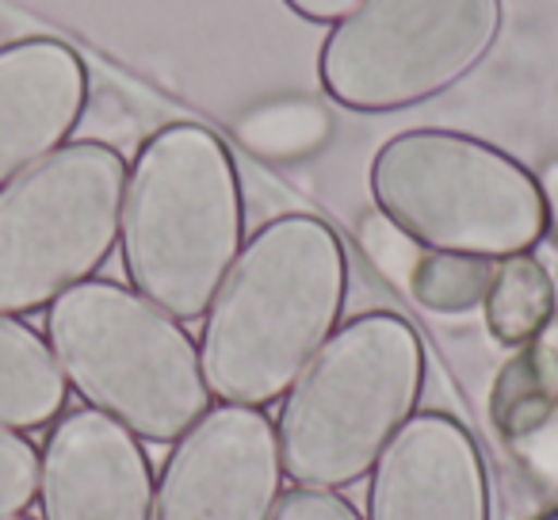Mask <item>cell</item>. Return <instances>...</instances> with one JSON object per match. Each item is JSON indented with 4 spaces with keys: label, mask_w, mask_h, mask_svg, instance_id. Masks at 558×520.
<instances>
[{
    "label": "cell",
    "mask_w": 558,
    "mask_h": 520,
    "mask_svg": "<svg viewBox=\"0 0 558 520\" xmlns=\"http://www.w3.org/2000/svg\"><path fill=\"white\" fill-rule=\"evenodd\" d=\"M349 303V253L326 218L276 215L241 245L199 334L210 398L279 402L333 337Z\"/></svg>",
    "instance_id": "1"
},
{
    "label": "cell",
    "mask_w": 558,
    "mask_h": 520,
    "mask_svg": "<svg viewBox=\"0 0 558 520\" xmlns=\"http://www.w3.org/2000/svg\"><path fill=\"white\" fill-rule=\"evenodd\" d=\"M245 245V192L230 146L203 123L157 126L126 172L119 253L142 299L177 322L207 318Z\"/></svg>",
    "instance_id": "2"
},
{
    "label": "cell",
    "mask_w": 558,
    "mask_h": 520,
    "mask_svg": "<svg viewBox=\"0 0 558 520\" xmlns=\"http://www.w3.org/2000/svg\"><path fill=\"white\" fill-rule=\"evenodd\" d=\"M428 356L410 318L364 311L341 322L279 398L276 440L291 482L352 489L417 413Z\"/></svg>",
    "instance_id": "3"
},
{
    "label": "cell",
    "mask_w": 558,
    "mask_h": 520,
    "mask_svg": "<svg viewBox=\"0 0 558 520\" xmlns=\"http://www.w3.org/2000/svg\"><path fill=\"white\" fill-rule=\"evenodd\" d=\"M65 383L146 444H177L210 410L199 344L184 322L116 280H85L47 306Z\"/></svg>",
    "instance_id": "4"
},
{
    "label": "cell",
    "mask_w": 558,
    "mask_h": 520,
    "mask_svg": "<svg viewBox=\"0 0 558 520\" xmlns=\"http://www.w3.org/2000/svg\"><path fill=\"white\" fill-rule=\"evenodd\" d=\"M375 210L421 249L482 261L532 253L550 230L543 180L486 138L413 126L387 138L367 169Z\"/></svg>",
    "instance_id": "5"
},
{
    "label": "cell",
    "mask_w": 558,
    "mask_h": 520,
    "mask_svg": "<svg viewBox=\"0 0 558 520\" xmlns=\"http://www.w3.org/2000/svg\"><path fill=\"white\" fill-rule=\"evenodd\" d=\"M126 172L111 142L81 138L0 188V314L47 311L108 265Z\"/></svg>",
    "instance_id": "6"
},
{
    "label": "cell",
    "mask_w": 558,
    "mask_h": 520,
    "mask_svg": "<svg viewBox=\"0 0 558 520\" xmlns=\"http://www.w3.org/2000/svg\"><path fill=\"white\" fill-rule=\"evenodd\" d=\"M501 0H360L318 50L322 93L390 116L463 85L497 47Z\"/></svg>",
    "instance_id": "7"
},
{
    "label": "cell",
    "mask_w": 558,
    "mask_h": 520,
    "mask_svg": "<svg viewBox=\"0 0 558 520\" xmlns=\"http://www.w3.org/2000/svg\"><path fill=\"white\" fill-rule=\"evenodd\" d=\"M283 479L276 421L256 406H210L165 456L154 520H271Z\"/></svg>",
    "instance_id": "8"
},
{
    "label": "cell",
    "mask_w": 558,
    "mask_h": 520,
    "mask_svg": "<svg viewBox=\"0 0 558 520\" xmlns=\"http://www.w3.org/2000/svg\"><path fill=\"white\" fill-rule=\"evenodd\" d=\"M364 520H494L478 440L444 410H417L367 474Z\"/></svg>",
    "instance_id": "9"
},
{
    "label": "cell",
    "mask_w": 558,
    "mask_h": 520,
    "mask_svg": "<svg viewBox=\"0 0 558 520\" xmlns=\"http://www.w3.org/2000/svg\"><path fill=\"white\" fill-rule=\"evenodd\" d=\"M154 463L108 413L70 410L47 436L39 471L43 520H154Z\"/></svg>",
    "instance_id": "10"
},
{
    "label": "cell",
    "mask_w": 558,
    "mask_h": 520,
    "mask_svg": "<svg viewBox=\"0 0 558 520\" xmlns=\"http://www.w3.org/2000/svg\"><path fill=\"white\" fill-rule=\"evenodd\" d=\"M88 108V65L62 39L0 47V188L65 146Z\"/></svg>",
    "instance_id": "11"
},
{
    "label": "cell",
    "mask_w": 558,
    "mask_h": 520,
    "mask_svg": "<svg viewBox=\"0 0 558 520\" xmlns=\"http://www.w3.org/2000/svg\"><path fill=\"white\" fill-rule=\"evenodd\" d=\"M497 440L543 486H558V314L520 344L489 387Z\"/></svg>",
    "instance_id": "12"
},
{
    "label": "cell",
    "mask_w": 558,
    "mask_h": 520,
    "mask_svg": "<svg viewBox=\"0 0 558 520\" xmlns=\"http://www.w3.org/2000/svg\"><path fill=\"white\" fill-rule=\"evenodd\" d=\"M65 398L70 383L47 337L16 314H0V428L32 433L50 425L65 410Z\"/></svg>",
    "instance_id": "13"
},
{
    "label": "cell",
    "mask_w": 558,
    "mask_h": 520,
    "mask_svg": "<svg viewBox=\"0 0 558 520\" xmlns=\"http://www.w3.org/2000/svg\"><path fill=\"white\" fill-rule=\"evenodd\" d=\"M486 329L501 349L527 344L558 314L555 276L535 253H517L494 261L486 299H482Z\"/></svg>",
    "instance_id": "14"
},
{
    "label": "cell",
    "mask_w": 558,
    "mask_h": 520,
    "mask_svg": "<svg viewBox=\"0 0 558 520\" xmlns=\"http://www.w3.org/2000/svg\"><path fill=\"white\" fill-rule=\"evenodd\" d=\"M329 116L311 100H271L241 119V142L271 161H299L326 146Z\"/></svg>",
    "instance_id": "15"
},
{
    "label": "cell",
    "mask_w": 558,
    "mask_h": 520,
    "mask_svg": "<svg viewBox=\"0 0 558 520\" xmlns=\"http://www.w3.org/2000/svg\"><path fill=\"white\" fill-rule=\"evenodd\" d=\"M489 276H494V261H482V256H463V253H425L417 256V268H413L410 299L417 306L433 314H471L482 306L489 288Z\"/></svg>",
    "instance_id": "16"
},
{
    "label": "cell",
    "mask_w": 558,
    "mask_h": 520,
    "mask_svg": "<svg viewBox=\"0 0 558 520\" xmlns=\"http://www.w3.org/2000/svg\"><path fill=\"white\" fill-rule=\"evenodd\" d=\"M356 241H360V249H364L367 261H372V268H379L383 273V280L405 291L413 268H417V256L425 253V249H421L405 230H398L383 210H367V215H360Z\"/></svg>",
    "instance_id": "17"
},
{
    "label": "cell",
    "mask_w": 558,
    "mask_h": 520,
    "mask_svg": "<svg viewBox=\"0 0 558 520\" xmlns=\"http://www.w3.org/2000/svg\"><path fill=\"white\" fill-rule=\"evenodd\" d=\"M43 451L24 433L0 428V520L24 517L39 497Z\"/></svg>",
    "instance_id": "18"
},
{
    "label": "cell",
    "mask_w": 558,
    "mask_h": 520,
    "mask_svg": "<svg viewBox=\"0 0 558 520\" xmlns=\"http://www.w3.org/2000/svg\"><path fill=\"white\" fill-rule=\"evenodd\" d=\"M271 520H364V512L341 489L295 486V489H283Z\"/></svg>",
    "instance_id": "19"
},
{
    "label": "cell",
    "mask_w": 558,
    "mask_h": 520,
    "mask_svg": "<svg viewBox=\"0 0 558 520\" xmlns=\"http://www.w3.org/2000/svg\"><path fill=\"white\" fill-rule=\"evenodd\" d=\"M295 16H303L306 24H326L333 27L337 20H344L352 9H356L360 0H283Z\"/></svg>",
    "instance_id": "20"
},
{
    "label": "cell",
    "mask_w": 558,
    "mask_h": 520,
    "mask_svg": "<svg viewBox=\"0 0 558 520\" xmlns=\"http://www.w3.org/2000/svg\"><path fill=\"white\" fill-rule=\"evenodd\" d=\"M539 520H558V509H550V512H543Z\"/></svg>",
    "instance_id": "21"
},
{
    "label": "cell",
    "mask_w": 558,
    "mask_h": 520,
    "mask_svg": "<svg viewBox=\"0 0 558 520\" xmlns=\"http://www.w3.org/2000/svg\"><path fill=\"white\" fill-rule=\"evenodd\" d=\"M12 520H35V517H12Z\"/></svg>",
    "instance_id": "22"
}]
</instances>
